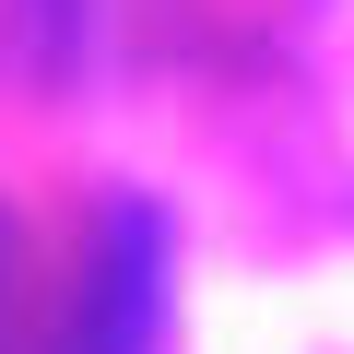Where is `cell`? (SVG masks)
Returning a JSON list of instances; mask_svg holds the SVG:
<instances>
[{"label": "cell", "mask_w": 354, "mask_h": 354, "mask_svg": "<svg viewBox=\"0 0 354 354\" xmlns=\"http://www.w3.org/2000/svg\"><path fill=\"white\" fill-rule=\"evenodd\" d=\"M0 307H12V225H0Z\"/></svg>", "instance_id": "cell-2"}, {"label": "cell", "mask_w": 354, "mask_h": 354, "mask_svg": "<svg viewBox=\"0 0 354 354\" xmlns=\"http://www.w3.org/2000/svg\"><path fill=\"white\" fill-rule=\"evenodd\" d=\"M153 283H165V225H153L142 201H118V213H106V260L83 272L59 354H142V342H153Z\"/></svg>", "instance_id": "cell-1"}]
</instances>
